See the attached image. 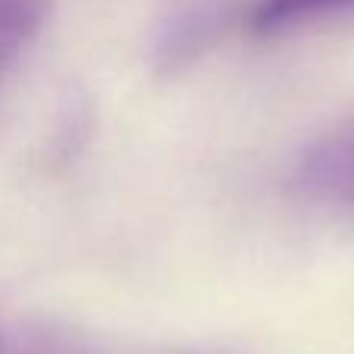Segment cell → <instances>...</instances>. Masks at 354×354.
I'll use <instances>...</instances> for the list:
<instances>
[{
	"label": "cell",
	"mask_w": 354,
	"mask_h": 354,
	"mask_svg": "<svg viewBox=\"0 0 354 354\" xmlns=\"http://www.w3.org/2000/svg\"><path fill=\"white\" fill-rule=\"evenodd\" d=\"M53 0H0V78L47 25Z\"/></svg>",
	"instance_id": "cell-3"
},
{
	"label": "cell",
	"mask_w": 354,
	"mask_h": 354,
	"mask_svg": "<svg viewBox=\"0 0 354 354\" xmlns=\"http://www.w3.org/2000/svg\"><path fill=\"white\" fill-rule=\"evenodd\" d=\"M292 187L308 202L354 212V122L324 134L299 156Z\"/></svg>",
	"instance_id": "cell-1"
},
{
	"label": "cell",
	"mask_w": 354,
	"mask_h": 354,
	"mask_svg": "<svg viewBox=\"0 0 354 354\" xmlns=\"http://www.w3.org/2000/svg\"><path fill=\"white\" fill-rule=\"evenodd\" d=\"M0 354H81L72 342L50 333H16L0 336Z\"/></svg>",
	"instance_id": "cell-4"
},
{
	"label": "cell",
	"mask_w": 354,
	"mask_h": 354,
	"mask_svg": "<svg viewBox=\"0 0 354 354\" xmlns=\"http://www.w3.org/2000/svg\"><path fill=\"white\" fill-rule=\"evenodd\" d=\"M348 12H354V0H258L249 12V28L270 37Z\"/></svg>",
	"instance_id": "cell-2"
}]
</instances>
